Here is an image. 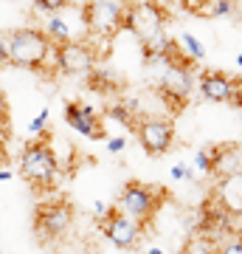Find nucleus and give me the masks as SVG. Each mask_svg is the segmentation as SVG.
<instances>
[{
  "label": "nucleus",
  "instance_id": "nucleus-11",
  "mask_svg": "<svg viewBox=\"0 0 242 254\" xmlns=\"http://www.w3.org/2000/svg\"><path fill=\"white\" fill-rule=\"evenodd\" d=\"M65 122L82 138H90V141H104L107 138V130H104L101 116L90 105H85V102H68L65 105Z\"/></svg>",
  "mask_w": 242,
  "mask_h": 254
},
{
  "label": "nucleus",
  "instance_id": "nucleus-32",
  "mask_svg": "<svg viewBox=\"0 0 242 254\" xmlns=\"http://www.w3.org/2000/svg\"><path fill=\"white\" fill-rule=\"evenodd\" d=\"M11 178H14V173H11V170H6V167H0V184L11 181Z\"/></svg>",
  "mask_w": 242,
  "mask_h": 254
},
{
  "label": "nucleus",
  "instance_id": "nucleus-25",
  "mask_svg": "<svg viewBox=\"0 0 242 254\" xmlns=\"http://www.w3.org/2000/svg\"><path fill=\"white\" fill-rule=\"evenodd\" d=\"M194 175H197L194 167H186V164H175L172 167V178L175 181H194Z\"/></svg>",
  "mask_w": 242,
  "mask_h": 254
},
{
  "label": "nucleus",
  "instance_id": "nucleus-16",
  "mask_svg": "<svg viewBox=\"0 0 242 254\" xmlns=\"http://www.w3.org/2000/svg\"><path fill=\"white\" fill-rule=\"evenodd\" d=\"M43 31H45V37H48V40H51L54 46L71 43L73 34H76V31L71 28V23L65 20V9H62V11H56V14H48V20H45Z\"/></svg>",
  "mask_w": 242,
  "mask_h": 254
},
{
  "label": "nucleus",
  "instance_id": "nucleus-34",
  "mask_svg": "<svg viewBox=\"0 0 242 254\" xmlns=\"http://www.w3.org/2000/svg\"><path fill=\"white\" fill-rule=\"evenodd\" d=\"M146 254H163V252H161V249H158V246H152V249H149V252H146Z\"/></svg>",
  "mask_w": 242,
  "mask_h": 254
},
{
  "label": "nucleus",
  "instance_id": "nucleus-28",
  "mask_svg": "<svg viewBox=\"0 0 242 254\" xmlns=\"http://www.w3.org/2000/svg\"><path fill=\"white\" fill-rule=\"evenodd\" d=\"M6 122H9V99L0 91V127H6Z\"/></svg>",
  "mask_w": 242,
  "mask_h": 254
},
{
  "label": "nucleus",
  "instance_id": "nucleus-13",
  "mask_svg": "<svg viewBox=\"0 0 242 254\" xmlns=\"http://www.w3.org/2000/svg\"><path fill=\"white\" fill-rule=\"evenodd\" d=\"M200 96L211 105H231L234 96V76L225 71H203L197 76Z\"/></svg>",
  "mask_w": 242,
  "mask_h": 254
},
{
  "label": "nucleus",
  "instance_id": "nucleus-18",
  "mask_svg": "<svg viewBox=\"0 0 242 254\" xmlns=\"http://www.w3.org/2000/svg\"><path fill=\"white\" fill-rule=\"evenodd\" d=\"M183 254H217V240H211V237L206 235H192L186 240V246H183Z\"/></svg>",
  "mask_w": 242,
  "mask_h": 254
},
{
  "label": "nucleus",
  "instance_id": "nucleus-20",
  "mask_svg": "<svg viewBox=\"0 0 242 254\" xmlns=\"http://www.w3.org/2000/svg\"><path fill=\"white\" fill-rule=\"evenodd\" d=\"M217 254H242V232L231 229L228 235L217 240Z\"/></svg>",
  "mask_w": 242,
  "mask_h": 254
},
{
  "label": "nucleus",
  "instance_id": "nucleus-15",
  "mask_svg": "<svg viewBox=\"0 0 242 254\" xmlns=\"http://www.w3.org/2000/svg\"><path fill=\"white\" fill-rule=\"evenodd\" d=\"M234 173H242V144H234V141L217 144L211 175L223 178V175H234Z\"/></svg>",
  "mask_w": 242,
  "mask_h": 254
},
{
  "label": "nucleus",
  "instance_id": "nucleus-5",
  "mask_svg": "<svg viewBox=\"0 0 242 254\" xmlns=\"http://www.w3.org/2000/svg\"><path fill=\"white\" fill-rule=\"evenodd\" d=\"M166 9L155 0H130L127 3V11H124V28L133 31L141 43H149L155 37L163 34L166 28Z\"/></svg>",
  "mask_w": 242,
  "mask_h": 254
},
{
  "label": "nucleus",
  "instance_id": "nucleus-26",
  "mask_svg": "<svg viewBox=\"0 0 242 254\" xmlns=\"http://www.w3.org/2000/svg\"><path fill=\"white\" fill-rule=\"evenodd\" d=\"M104 141H107V153H113V155L121 153V150L127 147V138L124 136H107Z\"/></svg>",
  "mask_w": 242,
  "mask_h": 254
},
{
  "label": "nucleus",
  "instance_id": "nucleus-23",
  "mask_svg": "<svg viewBox=\"0 0 242 254\" xmlns=\"http://www.w3.org/2000/svg\"><path fill=\"white\" fill-rule=\"evenodd\" d=\"M48 116H51V110L43 108L34 119H31V125H28V133H31V136H37V138L48 136V133H45V127H48Z\"/></svg>",
  "mask_w": 242,
  "mask_h": 254
},
{
  "label": "nucleus",
  "instance_id": "nucleus-17",
  "mask_svg": "<svg viewBox=\"0 0 242 254\" xmlns=\"http://www.w3.org/2000/svg\"><path fill=\"white\" fill-rule=\"evenodd\" d=\"M178 46H180V51H183L192 63H200V60L206 57V46L200 43L197 37H192L189 31H183V34L178 37Z\"/></svg>",
  "mask_w": 242,
  "mask_h": 254
},
{
  "label": "nucleus",
  "instance_id": "nucleus-22",
  "mask_svg": "<svg viewBox=\"0 0 242 254\" xmlns=\"http://www.w3.org/2000/svg\"><path fill=\"white\" fill-rule=\"evenodd\" d=\"M73 0H34V9L43 11V14H56L62 9H71Z\"/></svg>",
  "mask_w": 242,
  "mask_h": 254
},
{
  "label": "nucleus",
  "instance_id": "nucleus-14",
  "mask_svg": "<svg viewBox=\"0 0 242 254\" xmlns=\"http://www.w3.org/2000/svg\"><path fill=\"white\" fill-rule=\"evenodd\" d=\"M211 198H214L234 220L242 218V173L217 178V187L211 190Z\"/></svg>",
  "mask_w": 242,
  "mask_h": 254
},
{
  "label": "nucleus",
  "instance_id": "nucleus-33",
  "mask_svg": "<svg viewBox=\"0 0 242 254\" xmlns=\"http://www.w3.org/2000/svg\"><path fill=\"white\" fill-rule=\"evenodd\" d=\"M6 164V147H3V141H0V167Z\"/></svg>",
  "mask_w": 242,
  "mask_h": 254
},
{
  "label": "nucleus",
  "instance_id": "nucleus-4",
  "mask_svg": "<svg viewBox=\"0 0 242 254\" xmlns=\"http://www.w3.org/2000/svg\"><path fill=\"white\" fill-rule=\"evenodd\" d=\"M130 0H88L82 6V23L90 37H107L118 34L124 28V11Z\"/></svg>",
  "mask_w": 242,
  "mask_h": 254
},
{
  "label": "nucleus",
  "instance_id": "nucleus-27",
  "mask_svg": "<svg viewBox=\"0 0 242 254\" xmlns=\"http://www.w3.org/2000/svg\"><path fill=\"white\" fill-rule=\"evenodd\" d=\"M231 105L242 110V73L234 76V96H231Z\"/></svg>",
  "mask_w": 242,
  "mask_h": 254
},
{
  "label": "nucleus",
  "instance_id": "nucleus-3",
  "mask_svg": "<svg viewBox=\"0 0 242 254\" xmlns=\"http://www.w3.org/2000/svg\"><path fill=\"white\" fill-rule=\"evenodd\" d=\"M166 200V192L155 184H144V181H127L124 190L118 192V203L116 209L124 212L127 218L138 220L141 226H149L152 218L158 215L161 203Z\"/></svg>",
  "mask_w": 242,
  "mask_h": 254
},
{
  "label": "nucleus",
  "instance_id": "nucleus-6",
  "mask_svg": "<svg viewBox=\"0 0 242 254\" xmlns=\"http://www.w3.org/2000/svg\"><path fill=\"white\" fill-rule=\"evenodd\" d=\"M96 68V51L90 48V43L82 40H71L62 46H54V71L62 76H82L88 79Z\"/></svg>",
  "mask_w": 242,
  "mask_h": 254
},
{
  "label": "nucleus",
  "instance_id": "nucleus-12",
  "mask_svg": "<svg viewBox=\"0 0 242 254\" xmlns=\"http://www.w3.org/2000/svg\"><path fill=\"white\" fill-rule=\"evenodd\" d=\"M234 229V218L225 212L220 203H217L211 195L203 200V206H200V215H197V232L200 235L211 237V240H220L223 235H228Z\"/></svg>",
  "mask_w": 242,
  "mask_h": 254
},
{
  "label": "nucleus",
  "instance_id": "nucleus-19",
  "mask_svg": "<svg viewBox=\"0 0 242 254\" xmlns=\"http://www.w3.org/2000/svg\"><path fill=\"white\" fill-rule=\"evenodd\" d=\"M214 153H217V144L200 147L197 153H194V170L203 175H211V170H214Z\"/></svg>",
  "mask_w": 242,
  "mask_h": 254
},
{
  "label": "nucleus",
  "instance_id": "nucleus-30",
  "mask_svg": "<svg viewBox=\"0 0 242 254\" xmlns=\"http://www.w3.org/2000/svg\"><path fill=\"white\" fill-rule=\"evenodd\" d=\"M180 3H183L189 11H200V9H206L211 0H180Z\"/></svg>",
  "mask_w": 242,
  "mask_h": 254
},
{
  "label": "nucleus",
  "instance_id": "nucleus-2",
  "mask_svg": "<svg viewBox=\"0 0 242 254\" xmlns=\"http://www.w3.org/2000/svg\"><path fill=\"white\" fill-rule=\"evenodd\" d=\"M20 175L34 190H51L59 178V158L54 147L48 144V136L34 138L20 153Z\"/></svg>",
  "mask_w": 242,
  "mask_h": 254
},
{
  "label": "nucleus",
  "instance_id": "nucleus-21",
  "mask_svg": "<svg viewBox=\"0 0 242 254\" xmlns=\"http://www.w3.org/2000/svg\"><path fill=\"white\" fill-rule=\"evenodd\" d=\"M107 116L116 119L118 125H124V127H130V125L135 122V119H133V108H127V102H124V105H110V108H107Z\"/></svg>",
  "mask_w": 242,
  "mask_h": 254
},
{
  "label": "nucleus",
  "instance_id": "nucleus-7",
  "mask_svg": "<svg viewBox=\"0 0 242 254\" xmlns=\"http://www.w3.org/2000/svg\"><path fill=\"white\" fill-rule=\"evenodd\" d=\"M73 226V206L68 200H45L34 209V229L45 240L68 235Z\"/></svg>",
  "mask_w": 242,
  "mask_h": 254
},
{
  "label": "nucleus",
  "instance_id": "nucleus-1",
  "mask_svg": "<svg viewBox=\"0 0 242 254\" xmlns=\"http://www.w3.org/2000/svg\"><path fill=\"white\" fill-rule=\"evenodd\" d=\"M9 43V65L26 71H54V43L43 28H17L6 37Z\"/></svg>",
  "mask_w": 242,
  "mask_h": 254
},
{
  "label": "nucleus",
  "instance_id": "nucleus-31",
  "mask_svg": "<svg viewBox=\"0 0 242 254\" xmlns=\"http://www.w3.org/2000/svg\"><path fill=\"white\" fill-rule=\"evenodd\" d=\"M107 212H110V206L104 200H93V215H96V218H104Z\"/></svg>",
  "mask_w": 242,
  "mask_h": 254
},
{
  "label": "nucleus",
  "instance_id": "nucleus-24",
  "mask_svg": "<svg viewBox=\"0 0 242 254\" xmlns=\"http://www.w3.org/2000/svg\"><path fill=\"white\" fill-rule=\"evenodd\" d=\"M211 17H228L234 9H237V0H211L206 6Z\"/></svg>",
  "mask_w": 242,
  "mask_h": 254
},
{
  "label": "nucleus",
  "instance_id": "nucleus-35",
  "mask_svg": "<svg viewBox=\"0 0 242 254\" xmlns=\"http://www.w3.org/2000/svg\"><path fill=\"white\" fill-rule=\"evenodd\" d=\"M237 65H240V68H242V54H237Z\"/></svg>",
  "mask_w": 242,
  "mask_h": 254
},
{
  "label": "nucleus",
  "instance_id": "nucleus-29",
  "mask_svg": "<svg viewBox=\"0 0 242 254\" xmlns=\"http://www.w3.org/2000/svg\"><path fill=\"white\" fill-rule=\"evenodd\" d=\"M6 65H9V43L0 34V68H6Z\"/></svg>",
  "mask_w": 242,
  "mask_h": 254
},
{
  "label": "nucleus",
  "instance_id": "nucleus-9",
  "mask_svg": "<svg viewBox=\"0 0 242 254\" xmlns=\"http://www.w3.org/2000/svg\"><path fill=\"white\" fill-rule=\"evenodd\" d=\"M135 136H138V144L144 147V153L161 158L175 144V125L169 119H141L135 125Z\"/></svg>",
  "mask_w": 242,
  "mask_h": 254
},
{
  "label": "nucleus",
  "instance_id": "nucleus-10",
  "mask_svg": "<svg viewBox=\"0 0 242 254\" xmlns=\"http://www.w3.org/2000/svg\"><path fill=\"white\" fill-rule=\"evenodd\" d=\"M144 229L146 226H141L133 218H127L124 212H118V209H110L107 215L101 218V232H104V237L116 249H124V252H133L135 246L141 243Z\"/></svg>",
  "mask_w": 242,
  "mask_h": 254
},
{
  "label": "nucleus",
  "instance_id": "nucleus-8",
  "mask_svg": "<svg viewBox=\"0 0 242 254\" xmlns=\"http://www.w3.org/2000/svg\"><path fill=\"white\" fill-rule=\"evenodd\" d=\"M192 68L194 65H163V73L158 79V93H161V99H166L172 113H178L192 93V85H194Z\"/></svg>",
  "mask_w": 242,
  "mask_h": 254
}]
</instances>
